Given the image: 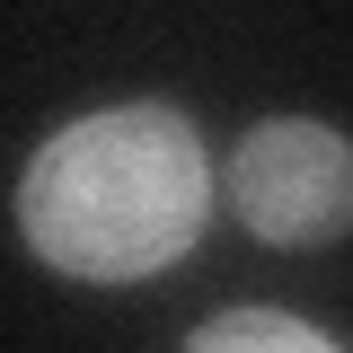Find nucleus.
I'll return each mask as SVG.
<instances>
[{
  "mask_svg": "<svg viewBox=\"0 0 353 353\" xmlns=\"http://www.w3.org/2000/svg\"><path fill=\"white\" fill-rule=\"evenodd\" d=\"M185 353H336V345L318 327H301V318H283V309H230L212 327H194Z\"/></svg>",
  "mask_w": 353,
  "mask_h": 353,
  "instance_id": "3",
  "label": "nucleus"
},
{
  "mask_svg": "<svg viewBox=\"0 0 353 353\" xmlns=\"http://www.w3.org/2000/svg\"><path fill=\"white\" fill-rule=\"evenodd\" d=\"M203 212H212L203 141L159 97L62 124L18 176V230L71 283H141L176 265Z\"/></svg>",
  "mask_w": 353,
  "mask_h": 353,
  "instance_id": "1",
  "label": "nucleus"
},
{
  "mask_svg": "<svg viewBox=\"0 0 353 353\" xmlns=\"http://www.w3.org/2000/svg\"><path fill=\"white\" fill-rule=\"evenodd\" d=\"M230 203L274 248H318L353 230V141L309 115H274L230 150Z\"/></svg>",
  "mask_w": 353,
  "mask_h": 353,
  "instance_id": "2",
  "label": "nucleus"
}]
</instances>
